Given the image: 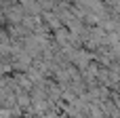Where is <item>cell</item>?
Returning <instances> with one entry per match:
<instances>
[{
    "label": "cell",
    "mask_w": 120,
    "mask_h": 118,
    "mask_svg": "<svg viewBox=\"0 0 120 118\" xmlns=\"http://www.w3.org/2000/svg\"><path fill=\"white\" fill-rule=\"evenodd\" d=\"M51 106H53V103H51ZM51 106H49V108H51ZM49 108H46V110H49ZM46 110H44V112H46ZM44 112H42V114H44ZM42 114H40V116H42ZM40 116H38V118H40Z\"/></svg>",
    "instance_id": "cell-1"
}]
</instances>
